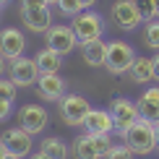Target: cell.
Masks as SVG:
<instances>
[{"mask_svg": "<svg viewBox=\"0 0 159 159\" xmlns=\"http://www.w3.org/2000/svg\"><path fill=\"white\" fill-rule=\"evenodd\" d=\"M5 157H8V151H5V143L0 141V159H5Z\"/></svg>", "mask_w": 159, "mask_h": 159, "instance_id": "33", "label": "cell"}, {"mask_svg": "<svg viewBox=\"0 0 159 159\" xmlns=\"http://www.w3.org/2000/svg\"><path fill=\"white\" fill-rule=\"evenodd\" d=\"M47 123H50V117L42 104H26L18 112V128H24L29 136H39L47 128Z\"/></svg>", "mask_w": 159, "mask_h": 159, "instance_id": "7", "label": "cell"}, {"mask_svg": "<svg viewBox=\"0 0 159 159\" xmlns=\"http://www.w3.org/2000/svg\"><path fill=\"white\" fill-rule=\"evenodd\" d=\"M34 136H29L24 128H8L3 136H0V141L5 143V151H8L11 157H29L31 154V146H34V141H31Z\"/></svg>", "mask_w": 159, "mask_h": 159, "instance_id": "9", "label": "cell"}, {"mask_svg": "<svg viewBox=\"0 0 159 159\" xmlns=\"http://www.w3.org/2000/svg\"><path fill=\"white\" fill-rule=\"evenodd\" d=\"M16 91H18V86L13 84L11 78H3V76H0V99L13 102V99H16Z\"/></svg>", "mask_w": 159, "mask_h": 159, "instance_id": "24", "label": "cell"}, {"mask_svg": "<svg viewBox=\"0 0 159 159\" xmlns=\"http://www.w3.org/2000/svg\"><path fill=\"white\" fill-rule=\"evenodd\" d=\"M57 8H60L63 16H70V18H76L78 13L84 11V5H81V0H57Z\"/></svg>", "mask_w": 159, "mask_h": 159, "instance_id": "21", "label": "cell"}, {"mask_svg": "<svg viewBox=\"0 0 159 159\" xmlns=\"http://www.w3.org/2000/svg\"><path fill=\"white\" fill-rule=\"evenodd\" d=\"M57 110H60V117L65 125H84L86 115L91 112V104L81 94H65L57 102Z\"/></svg>", "mask_w": 159, "mask_h": 159, "instance_id": "4", "label": "cell"}, {"mask_svg": "<svg viewBox=\"0 0 159 159\" xmlns=\"http://www.w3.org/2000/svg\"><path fill=\"white\" fill-rule=\"evenodd\" d=\"M128 73H130V81H133V84H149V81H154V60H151V57H136Z\"/></svg>", "mask_w": 159, "mask_h": 159, "instance_id": "19", "label": "cell"}, {"mask_svg": "<svg viewBox=\"0 0 159 159\" xmlns=\"http://www.w3.org/2000/svg\"><path fill=\"white\" fill-rule=\"evenodd\" d=\"M44 39H47L44 47L55 50L57 55H70V52L78 47V39H76V34H73V29H70V26H63V24L52 26L47 34H44Z\"/></svg>", "mask_w": 159, "mask_h": 159, "instance_id": "8", "label": "cell"}, {"mask_svg": "<svg viewBox=\"0 0 159 159\" xmlns=\"http://www.w3.org/2000/svg\"><path fill=\"white\" fill-rule=\"evenodd\" d=\"M5 159H18V157H11V154H8V157H5Z\"/></svg>", "mask_w": 159, "mask_h": 159, "instance_id": "36", "label": "cell"}, {"mask_svg": "<svg viewBox=\"0 0 159 159\" xmlns=\"http://www.w3.org/2000/svg\"><path fill=\"white\" fill-rule=\"evenodd\" d=\"M84 128H86L89 136H110L115 130V123H112V115L107 110H94L91 107V112L84 120Z\"/></svg>", "mask_w": 159, "mask_h": 159, "instance_id": "15", "label": "cell"}, {"mask_svg": "<svg viewBox=\"0 0 159 159\" xmlns=\"http://www.w3.org/2000/svg\"><path fill=\"white\" fill-rule=\"evenodd\" d=\"M151 60H154V81H159V55L151 57Z\"/></svg>", "mask_w": 159, "mask_h": 159, "instance_id": "29", "label": "cell"}, {"mask_svg": "<svg viewBox=\"0 0 159 159\" xmlns=\"http://www.w3.org/2000/svg\"><path fill=\"white\" fill-rule=\"evenodd\" d=\"M34 60H37L39 73H60V68H63V55H57L50 47H42L34 55Z\"/></svg>", "mask_w": 159, "mask_h": 159, "instance_id": "17", "label": "cell"}, {"mask_svg": "<svg viewBox=\"0 0 159 159\" xmlns=\"http://www.w3.org/2000/svg\"><path fill=\"white\" fill-rule=\"evenodd\" d=\"M107 159H133V151L125 146V143H120V146H112V151H110Z\"/></svg>", "mask_w": 159, "mask_h": 159, "instance_id": "26", "label": "cell"}, {"mask_svg": "<svg viewBox=\"0 0 159 159\" xmlns=\"http://www.w3.org/2000/svg\"><path fill=\"white\" fill-rule=\"evenodd\" d=\"M70 154H73V159H102V157H99V151H97L94 136H89V133H81L78 138H73Z\"/></svg>", "mask_w": 159, "mask_h": 159, "instance_id": "18", "label": "cell"}, {"mask_svg": "<svg viewBox=\"0 0 159 159\" xmlns=\"http://www.w3.org/2000/svg\"><path fill=\"white\" fill-rule=\"evenodd\" d=\"M70 29H73L78 44H86V42H91V39H102V34H104V18H102V13H97V11H81L73 18Z\"/></svg>", "mask_w": 159, "mask_h": 159, "instance_id": "2", "label": "cell"}, {"mask_svg": "<svg viewBox=\"0 0 159 159\" xmlns=\"http://www.w3.org/2000/svg\"><path fill=\"white\" fill-rule=\"evenodd\" d=\"M81 57L91 68H102L104 60H107V42L104 39H91V42L81 44Z\"/></svg>", "mask_w": 159, "mask_h": 159, "instance_id": "16", "label": "cell"}, {"mask_svg": "<svg viewBox=\"0 0 159 159\" xmlns=\"http://www.w3.org/2000/svg\"><path fill=\"white\" fill-rule=\"evenodd\" d=\"M94 143H97V151H99V157H102V159H107V157H110V151H112L110 136H94Z\"/></svg>", "mask_w": 159, "mask_h": 159, "instance_id": "25", "label": "cell"}, {"mask_svg": "<svg viewBox=\"0 0 159 159\" xmlns=\"http://www.w3.org/2000/svg\"><path fill=\"white\" fill-rule=\"evenodd\" d=\"M29 159H50V157H47V154H44V151H37V154H31Z\"/></svg>", "mask_w": 159, "mask_h": 159, "instance_id": "30", "label": "cell"}, {"mask_svg": "<svg viewBox=\"0 0 159 159\" xmlns=\"http://www.w3.org/2000/svg\"><path fill=\"white\" fill-rule=\"evenodd\" d=\"M3 73H5V57L0 55V76H3Z\"/></svg>", "mask_w": 159, "mask_h": 159, "instance_id": "34", "label": "cell"}, {"mask_svg": "<svg viewBox=\"0 0 159 159\" xmlns=\"http://www.w3.org/2000/svg\"><path fill=\"white\" fill-rule=\"evenodd\" d=\"M110 115H112V123H115V130H117V133L128 130L136 120H141V117H138L136 102H130V99H125V97H120V99H115V102H112Z\"/></svg>", "mask_w": 159, "mask_h": 159, "instance_id": "10", "label": "cell"}, {"mask_svg": "<svg viewBox=\"0 0 159 159\" xmlns=\"http://www.w3.org/2000/svg\"><path fill=\"white\" fill-rule=\"evenodd\" d=\"M154 141H157V151H159V125H154Z\"/></svg>", "mask_w": 159, "mask_h": 159, "instance_id": "32", "label": "cell"}, {"mask_svg": "<svg viewBox=\"0 0 159 159\" xmlns=\"http://www.w3.org/2000/svg\"><path fill=\"white\" fill-rule=\"evenodd\" d=\"M37 94L44 102H60L65 97V81L60 78V73H42L37 81Z\"/></svg>", "mask_w": 159, "mask_h": 159, "instance_id": "13", "label": "cell"}, {"mask_svg": "<svg viewBox=\"0 0 159 159\" xmlns=\"http://www.w3.org/2000/svg\"><path fill=\"white\" fill-rule=\"evenodd\" d=\"M26 50V37L21 29H13V26H8V29L0 31V55L5 57V60H16V57H21Z\"/></svg>", "mask_w": 159, "mask_h": 159, "instance_id": "11", "label": "cell"}, {"mask_svg": "<svg viewBox=\"0 0 159 159\" xmlns=\"http://www.w3.org/2000/svg\"><path fill=\"white\" fill-rule=\"evenodd\" d=\"M136 5L141 11V16H143V24L151 21V18H157V0H136Z\"/></svg>", "mask_w": 159, "mask_h": 159, "instance_id": "23", "label": "cell"}, {"mask_svg": "<svg viewBox=\"0 0 159 159\" xmlns=\"http://www.w3.org/2000/svg\"><path fill=\"white\" fill-rule=\"evenodd\" d=\"M123 143L128 146L133 154L146 157L151 151H157V141H154V125L146 120H136L128 130H123Z\"/></svg>", "mask_w": 159, "mask_h": 159, "instance_id": "1", "label": "cell"}, {"mask_svg": "<svg viewBox=\"0 0 159 159\" xmlns=\"http://www.w3.org/2000/svg\"><path fill=\"white\" fill-rule=\"evenodd\" d=\"M157 18H159V0H157Z\"/></svg>", "mask_w": 159, "mask_h": 159, "instance_id": "35", "label": "cell"}, {"mask_svg": "<svg viewBox=\"0 0 159 159\" xmlns=\"http://www.w3.org/2000/svg\"><path fill=\"white\" fill-rule=\"evenodd\" d=\"M39 151H44L50 159H68V143L57 136H50L39 143Z\"/></svg>", "mask_w": 159, "mask_h": 159, "instance_id": "20", "label": "cell"}, {"mask_svg": "<svg viewBox=\"0 0 159 159\" xmlns=\"http://www.w3.org/2000/svg\"><path fill=\"white\" fill-rule=\"evenodd\" d=\"M0 8H3V5H0Z\"/></svg>", "mask_w": 159, "mask_h": 159, "instance_id": "39", "label": "cell"}, {"mask_svg": "<svg viewBox=\"0 0 159 159\" xmlns=\"http://www.w3.org/2000/svg\"><path fill=\"white\" fill-rule=\"evenodd\" d=\"M112 21H115L117 29L133 31V29H138V26L143 24V16H141V11H138L136 0H117V3L112 5Z\"/></svg>", "mask_w": 159, "mask_h": 159, "instance_id": "6", "label": "cell"}, {"mask_svg": "<svg viewBox=\"0 0 159 159\" xmlns=\"http://www.w3.org/2000/svg\"><path fill=\"white\" fill-rule=\"evenodd\" d=\"M146 47L159 50V21H146V37H143Z\"/></svg>", "mask_w": 159, "mask_h": 159, "instance_id": "22", "label": "cell"}, {"mask_svg": "<svg viewBox=\"0 0 159 159\" xmlns=\"http://www.w3.org/2000/svg\"><path fill=\"white\" fill-rule=\"evenodd\" d=\"M136 60V52L128 42L123 39H115V42L107 44V60H104V68L110 70L112 76H123L130 70V65Z\"/></svg>", "mask_w": 159, "mask_h": 159, "instance_id": "3", "label": "cell"}, {"mask_svg": "<svg viewBox=\"0 0 159 159\" xmlns=\"http://www.w3.org/2000/svg\"><path fill=\"white\" fill-rule=\"evenodd\" d=\"M50 0H21V8H47Z\"/></svg>", "mask_w": 159, "mask_h": 159, "instance_id": "27", "label": "cell"}, {"mask_svg": "<svg viewBox=\"0 0 159 159\" xmlns=\"http://www.w3.org/2000/svg\"><path fill=\"white\" fill-rule=\"evenodd\" d=\"M5 3H8V0H0V5H5Z\"/></svg>", "mask_w": 159, "mask_h": 159, "instance_id": "37", "label": "cell"}, {"mask_svg": "<svg viewBox=\"0 0 159 159\" xmlns=\"http://www.w3.org/2000/svg\"><path fill=\"white\" fill-rule=\"evenodd\" d=\"M21 21L29 31H34V34H47L52 29V11L50 5L47 8H21Z\"/></svg>", "mask_w": 159, "mask_h": 159, "instance_id": "12", "label": "cell"}, {"mask_svg": "<svg viewBox=\"0 0 159 159\" xmlns=\"http://www.w3.org/2000/svg\"><path fill=\"white\" fill-rule=\"evenodd\" d=\"M52 3H57V0H50V5H52Z\"/></svg>", "mask_w": 159, "mask_h": 159, "instance_id": "38", "label": "cell"}, {"mask_svg": "<svg viewBox=\"0 0 159 159\" xmlns=\"http://www.w3.org/2000/svg\"><path fill=\"white\" fill-rule=\"evenodd\" d=\"M39 68H37V60L34 57H16V60H11V65H8V78L13 84L21 89V86H37V81H39Z\"/></svg>", "mask_w": 159, "mask_h": 159, "instance_id": "5", "label": "cell"}, {"mask_svg": "<svg viewBox=\"0 0 159 159\" xmlns=\"http://www.w3.org/2000/svg\"><path fill=\"white\" fill-rule=\"evenodd\" d=\"M11 110H13V102H8V99H0V123L11 115Z\"/></svg>", "mask_w": 159, "mask_h": 159, "instance_id": "28", "label": "cell"}, {"mask_svg": "<svg viewBox=\"0 0 159 159\" xmlns=\"http://www.w3.org/2000/svg\"><path fill=\"white\" fill-rule=\"evenodd\" d=\"M136 107H138V117L141 120L159 125V86H151V89L143 91L136 99Z\"/></svg>", "mask_w": 159, "mask_h": 159, "instance_id": "14", "label": "cell"}, {"mask_svg": "<svg viewBox=\"0 0 159 159\" xmlns=\"http://www.w3.org/2000/svg\"><path fill=\"white\" fill-rule=\"evenodd\" d=\"M97 3V0H81V5H84V11H89L91 8V5H94Z\"/></svg>", "mask_w": 159, "mask_h": 159, "instance_id": "31", "label": "cell"}]
</instances>
